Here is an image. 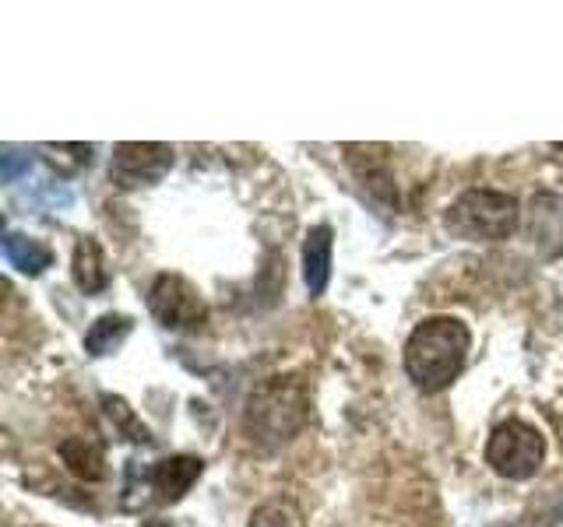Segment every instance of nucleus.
Masks as SVG:
<instances>
[{"mask_svg": "<svg viewBox=\"0 0 563 527\" xmlns=\"http://www.w3.org/2000/svg\"><path fill=\"white\" fill-rule=\"evenodd\" d=\"M201 471H205L201 457L176 453V457H166V461H155L145 471V482L155 492L158 503H176V500H184V492L201 479Z\"/></svg>", "mask_w": 563, "mask_h": 527, "instance_id": "nucleus-8", "label": "nucleus"}, {"mask_svg": "<svg viewBox=\"0 0 563 527\" xmlns=\"http://www.w3.org/2000/svg\"><path fill=\"white\" fill-rule=\"evenodd\" d=\"M521 228L528 246L542 260H560L563 257V193L539 190L521 211Z\"/></svg>", "mask_w": 563, "mask_h": 527, "instance_id": "nucleus-7", "label": "nucleus"}, {"mask_svg": "<svg viewBox=\"0 0 563 527\" xmlns=\"http://www.w3.org/2000/svg\"><path fill=\"white\" fill-rule=\"evenodd\" d=\"M60 457L64 464L70 468V474H78L85 482H99L106 474V457H102V447L96 439L88 436H70L60 444Z\"/></svg>", "mask_w": 563, "mask_h": 527, "instance_id": "nucleus-13", "label": "nucleus"}, {"mask_svg": "<svg viewBox=\"0 0 563 527\" xmlns=\"http://www.w3.org/2000/svg\"><path fill=\"white\" fill-rule=\"evenodd\" d=\"M4 260L11 264L14 271H22L29 278L43 274L49 264H53V250L46 243L32 239V236H22V233H8L4 236Z\"/></svg>", "mask_w": 563, "mask_h": 527, "instance_id": "nucleus-12", "label": "nucleus"}, {"mask_svg": "<svg viewBox=\"0 0 563 527\" xmlns=\"http://www.w3.org/2000/svg\"><path fill=\"white\" fill-rule=\"evenodd\" d=\"M444 225L465 243H500L521 225V208L504 190H465L448 208Z\"/></svg>", "mask_w": 563, "mask_h": 527, "instance_id": "nucleus-3", "label": "nucleus"}, {"mask_svg": "<svg viewBox=\"0 0 563 527\" xmlns=\"http://www.w3.org/2000/svg\"><path fill=\"white\" fill-rule=\"evenodd\" d=\"M310 422V394L296 377L261 380L243 404V433L257 447H286Z\"/></svg>", "mask_w": 563, "mask_h": 527, "instance_id": "nucleus-2", "label": "nucleus"}, {"mask_svg": "<svg viewBox=\"0 0 563 527\" xmlns=\"http://www.w3.org/2000/svg\"><path fill=\"white\" fill-rule=\"evenodd\" d=\"M29 166H32V158H29V155L8 148V152H4V169H0V172H4V183H18V176H25Z\"/></svg>", "mask_w": 563, "mask_h": 527, "instance_id": "nucleus-17", "label": "nucleus"}, {"mask_svg": "<svg viewBox=\"0 0 563 527\" xmlns=\"http://www.w3.org/2000/svg\"><path fill=\"white\" fill-rule=\"evenodd\" d=\"M70 271H75V285L85 295H96L110 285V271H106V257L102 246L92 236H81L75 246V260H70Z\"/></svg>", "mask_w": 563, "mask_h": 527, "instance_id": "nucleus-11", "label": "nucleus"}, {"mask_svg": "<svg viewBox=\"0 0 563 527\" xmlns=\"http://www.w3.org/2000/svg\"><path fill=\"white\" fill-rule=\"evenodd\" d=\"M468 348L472 334L457 316H427L405 341V373L422 394H440L462 377Z\"/></svg>", "mask_w": 563, "mask_h": 527, "instance_id": "nucleus-1", "label": "nucleus"}, {"mask_svg": "<svg viewBox=\"0 0 563 527\" xmlns=\"http://www.w3.org/2000/svg\"><path fill=\"white\" fill-rule=\"evenodd\" d=\"M545 461V439L536 426L521 418H507L486 439V464L510 482H525Z\"/></svg>", "mask_w": 563, "mask_h": 527, "instance_id": "nucleus-4", "label": "nucleus"}, {"mask_svg": "<svg viewBox=\"0 0 563 527\" xmlns=\"http://www.w3.org/2000/svg\"><path fill=\"white\" fill-rule=\"evenodd\" d=\"M173 169V148L155 145V141H128L113 148L110 180L123 190L158 183Z\"/></svg>", "mask_w": 563, "mask_h": 527, "instance_id": "nucleus-6", "label": "nucleus"}, {"mask_svg": "<svg viewBox=\"0 0 563 527\" xmlns=\"http://www.w3.org/2000/svg\"><path fill=\"white\" fill-rule=\"evenodd\" d=\"M331 225H313L303 239V281L310 295H324L331 278Z\"/></svg>", "mask_w": 563, "mask_h": 527, "instance_id": "nucleus-9", "label": "nucleus"}, {"mask_svg": "<svg viewBox=\"0 0 563 527\" xmlns=\"http://www.w3.org/2000/svg\"><path fill=\"white\" fill-rule=\"evenodd\" d=\"M141 527H187V524L184 520H163V517H158V520H145Z\"/></svg>", "mask_w": 563, "mask_h": 527, "instance_id": "nucleus-18", "label": "nucleus"}, {"mask_svg": "<svg viewBox=\"0 0 563 527\" xmlns=\"http://www.w3.org/2000/svg\"><path fill=\"white\" fill-rule=\"evenodd\" d=\"M345 152H349V166L363 180V187H369V193H377V198L391 201L395 198V180H391V172H387L384 152L380 148H363V145H349Z\"/></svg>", "mask_w": 563, "mask_h": 527, "instance_id": "nucleus-10", "label": "nucleus"}, {"mask_svg": "<svg viewBox=\"0 0 563 527\" xmlns=\"http://www.w3.org/2000/svg\"><path fill=\"white\" fill-rule=\"evenodd\" d=\"M246 527H307V524L292 500H268L254 509Z\"/></svg>", "mask_w": 563, "mask_h": 527, "instance_id": "nucleus-16", "label": "nucleus"}, {"mask_svg": "<svg viewBox=\"0 0 563 527\" xmlns=\"http://www.w3.org/2000/svg\"><path fill=\"white\" fill-rule=\"evenodd\" d=\"M40 152L60 176H75V172L88 169L92 166V155H96L92 145H43Z\"/></svg>", "mask_w": 563, "mask_h": 527, "instance_id": "nucleus-15", "label": "nucleus"}, {"mask_svg": "<svg viewBox=\"0 0 563 527\" xmlns=\"http://www.w3.org/2000/svg\"><path fill=\"white\" fill-rule=\"evenodd\" d=\"M148 310L166 330H198L208 321L201 292L184 274H158L148 289Z\"/></svg>", "mask_w": 563, "mask_h": 527, "instance_id": "nucleus-5", "label": "nucleus"}, {"mask_svg": "<svg viewBox=\"0 0 563 527\" xmlns=\"http://www.w3.org/2000/svg\"><path fill=\"white\" fill-rule=\"evenodd\" d=\"M131 327H134L131 316H120V313L99 316V321L85 334V351L88 356H110V351H117L123 341H128Z\"/></svg>", "mask_w": 563, "mask_h": 527, "instance_id": "nucleus-14", "label": "nucleus"}]
</instances>
